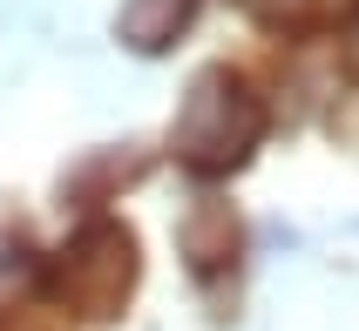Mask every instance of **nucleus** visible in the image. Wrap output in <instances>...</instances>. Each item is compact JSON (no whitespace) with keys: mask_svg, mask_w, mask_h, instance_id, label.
<instances>
[{"mask_svg":"<svg viewBox=\"0 0 359 331\" xmlns=\"http://www.w3.org/2000/svg\"><path fill=\"white\" fill-rule=\"evenodd\" d=\"M177 244H183V264L197 277H224L238 271L244 257V223L231 203H217V196H203V203H190V216L177 223Z\"/></svg>","mask_w":359,"mask_h":331,"instance_id":"3","label":"nucleus"},{"mask_svg":"<svg viewBox=\"0 0 359 331\" xmlns=\"http://www.w3.org/2000/svg\"><path fill=\"white\" fill-rule=\"evenodd\" d=\"M346 0H251V14L271 27V34H305V27H319V20H332Z\"/></svg>","mask_w":359,"mask_h":331,"instance_id":"5","label":"nucleus"},{"mask_svg":"<svg viewBox=\"0 0 359 331\" xmlns=\"http://www.w3.org/2000/svg\"><path fill=\"white\" fill-rule=\"evenodd\" d=\"M142 277V257H136V230L116 223V216H88L68 244H61L48 264H41V291L55 297L68 318H116L129 304Z\"/></svg>","mask_w":359,"mask_h":331,"instance_id":"2","label":"nucleus"},{"mask_svg":"<svg viewBox=\"0 0 359 331\" xmlns=\"http://www.w3.org/2000/svg\"><path fill=\"white\" fill-rule=\"evenodd\" d=\"M0 331H61V325L34 304H14V311H0Z\"/></svg>","mask_w":359,"mask_h":331,"instance_id":"6","label":"nucleus"},{"mask_svg":"<svg viewBox=\"0 0 359 331\" xmlns=\"http://www.w3.org/2000/svg\"><path fill=\"white\" fill-rule=\"evenodd\" d=\"M190 14H197V0H122L116 34L129 41L136 55H163V48L190 27Z\"/></svg>","mask_w":359,"mask_h":331,"instance_id":"4","label":"nucleus"},{"mask_svg":"<svg viewBox=\"0 0 359 331\" xmlns=\"http://www.w3.org/2000/svg\"><path fill=\"white\" fill-rule=\"evenodd\" d=\"M264 129H271V108H264L258 88L244 75H231V68H203L190 81V95H183L177 122H170V156L197 183H217V176L251 162Z\"/></svg>","mask_w":359,"mask_h":331,"instance_id":"1","label":"nucleus"}]
</instances>
